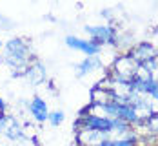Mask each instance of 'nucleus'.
Listing matches in <instances>:
<instances>
[{"label": "nucleus", "mask_w": 158, "mask_h": 146, "mask_svg": "<svg viewBox=\"0 0 158 146\" xmlns=\"http://www.w3.org/2000/svg\"><path fill=\"white\" fill-rule=\"evenodd\" d=\"M35 51L31 42L24 37H11L4 42V49L0 51V60L11 69L13 77H24L27 68L35 60Z\"/></svg>", "instance_id": "obj_1"}, {"label": "nucleus", "mask_w": 158, "mask_h": 146, "mask_svg": "<svg viewBox=\"0 0 158 146\" xmlns=\"http://www.w3.org/2000/svg\"><path fill=\"white\" fill-rule=\"evenodd\" d=\"M136 68H138V62L127 51H122L120 55H116L113 59V64L107 69V75H109L111 79H116V81L133 82Z\"/></svg>", "instance_id": "obj_2"}, {"label": "nucleus", "mask_w": 158, "mask_h": 146, "mask_svg": "<svg viewBox=\"0 0 158 146\" xmlns=\"http://www.w3.org/2000/svg\"><path fill=\"white\" fill-rule=\"evenodd\" d=\"M85 31H87L89 40H93L100 48H104V46L116 48L118 31L114 29V26H109V24H87Z\"/></svg>", "instance_id": "obj_3"}, {"label": "nucleus", "mask_w": 158, "mask_h": 146, "mask_svg": "<svg viewBox=\"0 0 158 146\" xmlns=\"http://www.w3.org/2000/svg\"><path fill=\"white\" fill-rule=\"evenodd\" d=\"M75 143L77 146H102L109 143V137H107V131L84 128L75 122Z\"/></svg>", "instance_id": "obj_4"}, {"label": "nucleus", "mask_w": 158, "mask_h": 146, "mask_svg": "<svg viewBox=\"0 0 158 146\" xmlns=\"http://www.w3.org/2000/svg\"><path fill=\"white\" fill-rule=\"evenodd\" d=\"M64 42H65L67 48L75 49V51H80L85 57H100V53H102V48L98 44H95L89 38H82L78 35H65Z\"/></svg>", "instance_id": "obj_5"}, {"label": "nucleus", "mask_w": 158, "mask_h": 146, "mask_svg": "<svg viewBox=\"0 0 158 146\" xmlns=\"http://www.w3.org/2000/svg\"><path fill=\"white\" fill-rule=\"evenodd\" d=\"M27 112L31 115V119L36 122V124H44L48 122L49 117V106L46 102V99L40 97V95H33L29 100H27Z\"/></svg>", "instance_id": "obj_6"}, {"label": "nucleus", "mask_w": 158, "mask_h": 146, "mask_svg": "<svg viewBox=\"0 0 158 146\" xmlns=\"http://www.w3.org/2000/svg\"><path fill=\"white\" fill-rule=\"evenodd\" d=\"M127 53H129L138 64H143V62H147V60H155V57L158 55V49L155 48L151 42L142 40V42H136Z\"/></svg>", "instance_id": "obj_7"}, {"label": "nucleus", "mask_w": 158, "mask_h": 146, "mask_svg": "<svg viewBox=\"0 0 158 146\" xmlns=\"http://www.w3.org/2000/svg\"><path fill=\"white\" fill-rule=\"evenodd\" d=\"M24 79L29 82L31 86H40V84L48 82V69H46V66L42 64L38 59H35L29 64V68H27Z\"/></svg>", "instance_id": "obj_8"}, {"label": "nucleus", "mask_w": 158, "mask_h": 146, "mask_svg": "<svg viewBox=\"0 0 158 146\" xmlns=\"http://www.w3.org/2000/svg\"><path fill=\"white\" fill-rule=\"evenodd\" d=\"M22 124H24V122H20L16 117H11V115H9L7 124H6V130H4L2 135H4L7 141H11V143H24V141H27L26 135H24Z\"/></svg>", "instance_id": "obj_9"}, {"label": "nucleus", "mask_w": 158, "mask_h": 146, "mask_svg": "<svg viewBox=\"0 0 158 146\" xmlns=\"http://www.w3.org/2000/svg\"><path fill=\"white\" fill-rule=\"evenodd\" d=\"M100 68H104L100 57H85L84 60H80V62H77V64L73 66V69H75V75H77V77L89 75V73H93V71L100 69Z\"/></svg>", "instance_id": "obj_10"}, {"label": "nucleus", "mask_w": 158, "mask_h": 146, "mask_svg": "<svg viewBox=\"0 0 158 146\" xmlns=\"http://www.w3.org/2000/svg\"><path fill=\"white\" fill-rule=\"evenodd\" d=\"M91 102L93 104H113L114 102V95L111 93L109 90L106 88H100V86H95L91 90Z\"/></svg>", "instance_id": "obj_11"}, {"label": "nucleus", "mask_w": 158, "mask_h": 146, "mask_svg": "<svg viewBox=\"0 0 158 146\" xmlns=\"http://www.w3.org/2000/svg\"><path fill=\"white\" fill-rule=\"evenodd\" d=\"M64 119H65L64 110H53V112H49L48 122L51 124V126H60V124L64 122Z\"/></svg>", "instance_id": "obj_12"}, {"label": "nucleus", "mask_w": 158, "mask_h": 146, "mask_svg": "<svg viewBox=\"0 0 158 146\" xmlns=\"http://www.w3.org/2000/svg\"><path fill=\"white\" fill-rule=\"evenodd\" d=\"M145 131H149L151 135H158V115H151L147 121H145V124H142Z\"/></svg>", "instance_id": "obj_13"}, {"label": "nucleus", "mask_w": 158, "mask_h": 146, "mask_svg": "<svg viewBox=\"0 0 158 146\" xmlns=\"http://www.w3.org/2000/svg\"><path fill=\"white\" fill-rule=\"evenodd\" d=\"M135 79L140 82H151V71L149 69H145L142 64H138L136 68V71H135Z\"/></svg>", "instance_id": "obj_14"}, {"label": "nucleus", "mask_w": 158, "mask_h": 146, "mask_svg": "<svg viewBox=\"0 0 158 146\" xmlns=\"http://www.w3.org/2000/svg\"><path fill=\"white\" fill-rule=\"evenodd\" d=\"M147 42H151V44H153V46L158 49V28L151 31V37H149V40H147Z\"/></svg>", "instance_id": "obj_15"}, {"label": "nucleus", "mask_w": 158, "mask_h": 146, "mask_svg": "<svg viewBox=\"0 0 158 146\" xmlns=\"http://www.w3.org/2000/svg\"><path fill=\"white\" fill-rule=\"evenodd\" d=\"M106 146H136V143H131V141H116V143H106Z\"/></svg>", "instance_id": "obj_16"}, {"label": "nucleus", "mask_w": 158, "mask_h": 146, "mask_svg": "<svg viewBox=\"0 0 158 146\" xmlns=\"http://www.w3.org/2000/svg\"><path fill=\"white\" fill-rule=\"evenodd\" d=\"M4 115H7V104H6L4 97L0 95V117H4Z\"/></svg>", "instance_id": "obj_17"}, {"label": "nucleus", "mask_w": 158, "mask_h": 146, "mask_svg": "<svg viewBox=\"0 0 158 146\" xmlns=\"http://www.w3.org/2000/svg\"><path fill=\"white\" fill-rule=\"evenodd\" d=\"M151 84H155V86H158V66L151 71Z\"/></svg>", "instance_id": "obj_18"}, {"label": "nucleus", "mask_w": 158, "mask_h": 146, "mask_svg": "<svg viewBox=\"0 0 158 146\" xmlns=\"http://www.w3.org/2000/svg\"><path fill=\"white\" fill-rule=\"evenodd\" d=\"M0 26H2V28H11V22L6 20V16H0Z\"/></svg>", "instance_id": "obj_19"}, {"label": "nucleus", "mask_w": 158, "mask_h": 146, "mask_svg": "<svg viewBox=\"0 0 158 146\" xmlns=\"http://www.w3.org/2000/svg\"><path fill=\"white\" fill-rule=\"evenodd\" d=\"M2 49H4V40L0 38V51H2Z\"/></svg>", "instance_id": "obj_20"}, {"label": "nucleus", "mask_w": 158, "mask_h": 146, "mask_svg": "<svg viewBox=\"0 0 158 146\" xmlns=\"http://www.w3.org/2000/svg\"><path fill=\"white\" fill-rule=\"evenodd\" d=\"M155 64L158 66V55H156V57H155Z\"/></svg>", "instance_id": "obj_21"}, {"label": "nucleus", "mask_w": 158, "mask_h": 146, "mask_svg": "<svg viewBox=\"0 0 158 146\" xmlns=\"http://www.w3.org/2000/svg\"><path fill=\"white\" fill-rule=\"evenodd\" d=\"M35 146H42V144H35Z\"/></svg>", "instance_id": "obj_22"}]
</instances>
